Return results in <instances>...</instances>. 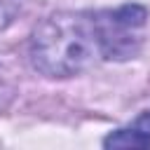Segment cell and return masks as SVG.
Returning a JSON list of instances; mask_svg holds the SVG:
<instances>
[{"label":"cell","instance_id":"obj_1","mask_svg":"<svg viewBox=\"0 0 150 150\" xmlns=\"http://www.w3.org/2000/svg\"><path fill=\"white\" fill-rule=\"evenodd\" d=\"M101 59L94 14L56 12L47 16L30 38V61L49 77H70Z\"/></svg>","mask_w":150,"mask_h":150},{"label":"cell","instance_id":"obj_2","mask_svg":"<svg viewBox=\"0 0 150 150\" xmlns=\"http://www.w3.org/2000/svg\"><path fill=\"white\" fill-rule=\"evenodd\" d=\"M98 45L103 59H131L141 49V28L145 26L148 12L141 5H122L94 14Z\"/></svg>","mask_w":150,"mask_h":150},{"label":"cell","instance_id":"obj_3","mask_svg":"<svg viewBox=\"0 0 150 150\" xmlns=\"http://www.w3.org/2000/svg\"><path fill=\"white\" fill-rule=\"evenodd\" d=\"M105 148H150V115H141L129 129H120L103 141Z\"/></svg>","mask_w":150,"mask_h":150},{"label":"cell","instance_id":"obj_4","mask_svg":"<svg viewBox=\"0 0 150 150\" xmlns=\"http://www.w3.org/2000/svg\"><path fill=\"white\" fill-rule=\"evenodd\" d=\"M21 9V0H0V30L7 28Z\"/></svg>","mask_w":150,"mask_h":150}]
</instances>
